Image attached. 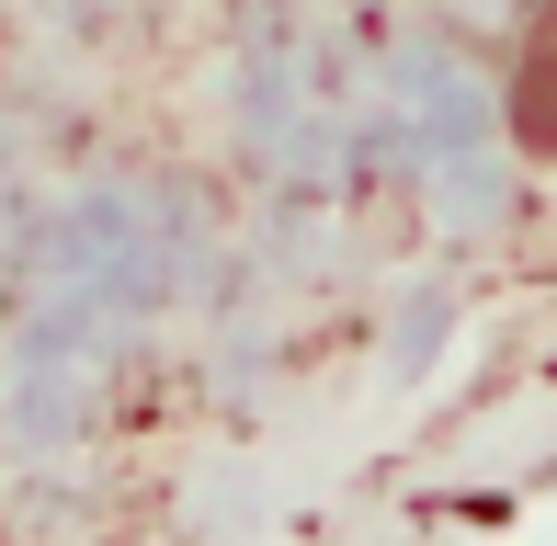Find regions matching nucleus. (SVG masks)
<instances>
[{"label": "nucleus", "instance_id": "1", "mask_svg": "<svg viewBox=\"0 0 557 546\" xmlns=\"http://www.w3.org/2000/svg\"><path fill=\"white\" fill-rule=\"evenodd\" d=\"M500 126H512V148L557 160V0H546L535 23H523L512 69H500Z\"/></svg>", "mask_w": 557, "mask_h": 546}]
</instances>
